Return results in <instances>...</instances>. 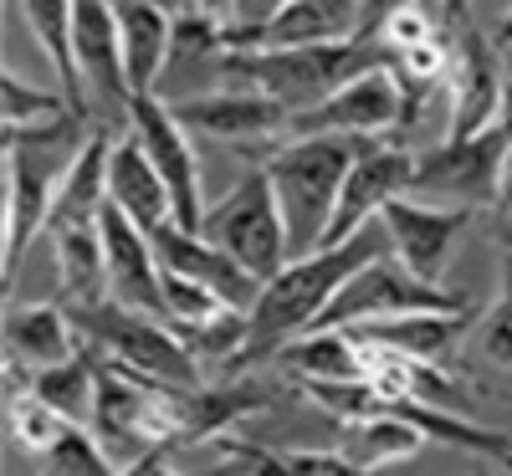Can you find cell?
<instances>
[{
	"instance_id": "cell-6",
	"label": "cell",
	"mask_w": 512,
	"mask_h": 476,
	"mask_svg": "<svg viewBox=\"0 0 512 476\" xmlns=\"http://www.w3.org/2000/svg\"><path fill=\"white\" fill-rule=\"evenodd\" d=\"M200 236L216 241L221 251H231L236 262H241L251 277H262V282H272V277L292 262L287 221H282V205H277L272 175H267L262 164H256L236 190H226L216 205L205 210Z\"/></svg>"
},
{
	"instance_id": "cell-25",
	"label": "cell",
	"mask_w": 512,
	"mask_h": 476,
	"mask_svg": "<svg viewBox=\"0 0 512 476\" xmlns=\"http://www.w3.org/2000/svg\"><path fill=\"white\" fill-rule=\"evenodd\" d=\"M272 400V389H262L256 379H236V384H195L180 395V441H210L226 425H236L241 415H256Z\"/></svg>"
},
{
	"instance_id": "cell-3",
	"label": "cell",
	"mask_w": 512,
	"mask_h": 476,
	"mask_svg": "<svg viewBox=\"0 0 512 476\" xmlns=\"http://www.w3.org/2000/svg\"><path fill=\"white\" fill-rule=\"evenodd\" d=\"M88 134H93V118L82 113L6 128V287H16L26 246L36 236H47L62 169L72 164V154L82 149Z\"/></svg>"
},
{
	"instance_id": "cell-31",
	"label": "cell",
	"mask_w": 512,
	"mask_h": 476,
	"mask_svg": "<svg viewBox=\"0 0 512 476\" xmlns=\"http://www.w3.org/2000/svg\"><path fill=\"white\" fill-rule=\"evenodd\" d=\"M226 313H236V308L216 287H205L185 272H164V318L175 328H205V323H216Z\"/></svg>"
},
{
	"instance_id": "cell-47",
	"label": "cell",
	"mask_w": 512,
	"mask_h": 476,
	"mask_svg": "<svg viewBox=\"0 0 512 476\" xmlns=\"http://www.w3.org/2000/svg\"><path fill=\"white\" fill-rule=\"evenodd\" d=\"M507 57H512V52H507Z\"/></svg>"
},
{
	"instance_id": "cell-7",
	"label": "cell",
	"mask_w": 512,
	"mask_h": 476,
	"mask_svg": "<svg viewBox=\"0 0 512 476\" xmlns=\"http://www.w3.org/2000/svg\"><path fill=\"white\" fill-rule=\"evenodd\" d=\"M472 308L461 292L415 277L405 262H395L390 251L374 256L369 267H359L338 297L323 308V318L313 328H349V323H369V318H400V313H461Z\"/></svg>"
},
{
	"instance_id": "cell-42",
	"label": "cell",
	"mask_w": 512,
	"mask_h": 476,
	"mask_svg": "<svg viewBox=\"0 0 512 476\" xmlns=\"http://www.w3.org/2000/svg\"><path fill=\"white\" fill-rule=\"evenodd\" d=\"M492 47H497V52H512V6H507V16H502V26H497V36H492Z\"/></svg>"
},
{
	"instance_id": "cell-8",
	"label": "cell",
	"mask_w": 512,
	"mask_h": 476,
	"mask_svg": "<svg viewBox=\"0 0 512 476\" xmlns=\"http://www.w3.org/2000/svg\"><path fill=\"white\" fill-rule=\"evenodd\" d=\"M405 118V88H400V72L395 67H369L359 77H349L338 93H328L318 108L308 113H292L287 118V134H349V139H384L395 134Z\"/></svg>"
},
{
	"instance_id": "cell-32",
	"label": "cell",
	"mask_w": 512,
	"mask_h": 476,
	"mask_svg": "<svg viewBox=\"0 0 512 476\" xmlns=\"http://www.w3.org/2000/svg\"><path fill=\"white\" fill-rule=\"evenodd\" d=\"M36 466H41V471H57V476H103V471H113L118 461L108 456V446H103L98 436H88V430H82V420H72L62 436H57V446H52L47 456H36Z\"/></svg>"
},
{
	"instance_id": "cell-35",
	"label": "cell",
	"mask_w": 512,
	"mask_h": 476,
	"mask_svg": "<svg viewBox=\"0 0 512 476\" xmlns=\"http://www.w3.org/2000/svg\"><path fill=\"white\" fill-rule=\"evenodd\" d=\"M277 456H282V471L292 476H359L344 451H277Z\"/></svg>"
},
{
	"instance_id": "cell-5",
	"label": "cell",
	"mask_w": 512,
	"mask_h": 476,
	"mask_svg": "<svg viewBox=\"0 0 512 476\" xmlns=\"http://www.w3.org/2000/svg\"><path fill=\"white\" fill-rule=\"evenodd\" d=\"M82 343L98 349L103 359L123 364L128 374L139 379H154L164 389H195L205 384V364L200 354L185 343V333L169 323V318H154V313H134L123 302L103 297L93 308H67Z\"/></svg>"
},
{
	"instance_id": "cell-11",
	"label": "cell",
	"mask_w": 512,
	"mask_h": 476,
	"mask_svg": "<svg viewBox=\"0 0 512 476\" xmlns=\"http://www.w3.org/2000/svg\"><path fill=\"white\" fill-rule=\"evenodd\" d=\"M472 215H477L472 205H420L415 195H395L379 210V226L390 236L395 262H405L425 282H441L466 226H472Z\"/></svg>"
},
{
	"instance_id": "cell-19",
	"label": "cell",
	"mask_w": 512,
	"mask_h": 476,
	"mask_svg": "<svg viewBox=\"0 0 512 476\" xmlns=\"http://www.w3.org/2000/svg\"><path fill=\"white\" fill-rule=\"evenodd\" d=\"M108 200L128 215V221H139L149 236H154L164 221H175L169 185L159 180V169H154V159H149V149L139 144L134 128L113 139V154H108Z\"/></svg>"
},
{
	"instance_id": "cell-17",
	"label": "cell",
	"mask_w": 512,
	"mask_h": 476,
	"mask_svg": "<svg viewBox=\"0 0 512 476\" xmlns=\"http://www.w3.org/2000/svg\"><path fill=\"white\" fill-rule=\"evenodd\" d=\"M354 36H364L359 0H287L272 21L251 31H226V47H313V41Z\"/></svg>"
},
{
	"instance_id": "cell-39",
	"label": "cell",
	"mask_w": 512,
	"mask_h": 476,
	"mask_svg": "<svg viewBox=\"0 0 512 476\" xmlns=\"http://www.w3.org/2000/svg\"><path fill=\"white\" fill-rule=\"evenodd\" d=\"M492 205H497V215H502V226H507V236H512V159H507V169H502V180H497V195H492Z\"/></svg>"
},
{
	"instance_id": "cell-20",
	"label": "cell",
	"mask_w": 512,
	"mask_h": 476,
	"mask_svg": "<svg viewBox=\"0 0 512 476\" xmlns=\"http://www.w3.org/2000/svg\"><path fill=\"white\" fill-rule=\"evenodd\" d=\"M108 154H113V128L93 123V134L82 139L72 164L62 169V185L52 200V226H98V215L108 205Z\"/></svg>"
},
{
	"instance_id": "cell-10",
	"label": "cell",
	"mask_w": 512,
	"mask_h": 476,
	"mask_svg": "<svg viewBox=\"0 0 512 476\" xmlns=\"http://www.w3.org/2000/svg\"><path fill=\"white\" fill-rule=\"evenodd\" d=\"M128 128L139 134V144L149 149L159 180L169 185V200H175V221L200 231L205 221V190H200V159H195V144H190V128L175 118L159 93H139L134 108H128Z\"/></svg>"
},
{
	"instance_id": "cell-27",
	"label": "cell",
	"mask_w": 512,
	"mask_h": 476,
	"mask_svg": "<svg viewBox=\"0 0 512 476\" xmlns=\"http://www.w3.org/2000/svg\"><path fill=\"white\" fill-rule=\"evenodd\" d=\"M21 16H26V31L36 36V47L47 52L62 93L72 98L77 113H88V93L77 82V62H72V21H77V0H16Z\"/></svg>"
},
{
	"instance_id": "cell-41",
	"label": "cell",
	"mask_w": 512,
	"mask_h": 476,
	"mask_svg": "<svg viewBox=\"0 0 512 476\" xmlns=\"http://www.w3.org/2000/svg\"><path fill=\"white\" fill-rule=\"evenodd\" d=\"M195 11H210V16H221L226 26H231V11H236V0H190Z\"/></svg>"
},
{
	"instance_id": "cell-4",
	"label": "cell",
	"mask_w": 512,
	"mask_h": 476,
	"mask_svg": "<svg viewBox=\"0 0 512 476\" xmlns=\"http://www.w3.org/2000/svg\"><path fill=\"white\" fill-rule=\"evenodd\" d=\"M379 144V139H349V134H297V139H277L272 154L262 159V169L272 175L282 221H287V241L292 256L318 251L333 221L338 190H344L354 159Z\"/></svg>"
},
{
	"instance_id": "cell-28",
	"label": "cell",
	"mask_w": 512,
	"mask_h": 476,
	"mask_svg": "<svg viewBox=\"0 0 512 476\" xmlns=\"http://www.w3.org/2000/svg\"><path fill=\"white\" fill-rule=\"evenodd\" d=\"M41 400H52L67 420H93V400H98V354L93 349H77L72 359L52 364V369H36L26 379Z\"/></svg>"
},
{
	"instance_id": "cell-40",
	"label": "cell",
	"mask_w": 512,
	"mask_h": 476,
	"mask_svg": "<svg viewBox=\"0 0 512 476\" xmlns=\"http://www.w3.org/2000/svg\"><path fill=\"white\" fill-rule=\"evenodd\" d=\"M441 21L451 31H466L472 26V0H441Z\"/></svg>"
},
{
	"instance_id": "cell-12",
	"label": "cell",
	"mask_w": 512,
	"mask_h": 476,
	"mask_svg": "<svg viewBox=\"0 0 512 476\" xmlns=\"http://www.w3.org/2000/svg\"><path fill=\"white\" fill-rule=\"evenodd\" d=\"M446 139H477L502 118L507 103V72L492 41H482L472 26L456 31V57L446 77Z\"/></svg>"
},
{
	"instance_id": "cell-44",
	"label": "cell",
	"mask_w": 512,
	"mask_h": 476,
	"mask_svg": "<svg viewBox=\"0 0 512 476\" xmlns=\"http://www.w3.org/2000/svg\"><path fill=\"white\" fill-rule=\"evenodd\" d=\"M502 297H512V246L502 251Z\"/></svg>"
},
{
	"instance_id": "cell-45",
	"label": "cell",
	"mask_w": 512,
	"mask_h": 476,
	"mask_svg": "<svg viewBox=\"0 0 512 476\" xmlns=\"http://www.w3.org/2000/svg\"><path fill=\"white\" fill-rule=\"evenodd\" d=\"M149 6H159V11H169V16H180V11H190V0H149Z\"/></svg>"
},
{
	"instance_id": "cell-46",
	"label": "cell",
	"mask_w": 512,
	"mask_h": 476,
	"mask_svg": "<svg viewBox=\"0 0 512 476\" xmlns=\"http://www.w3.org/2000/svg\"><path fill=\"white\" fill-rule=\"evenodd\" d=\"M507 6H512V0H507Z\"/></svg>"
},
{
	"instance_id": "cell-24",
	"label": "cell",
	"mask_w": 512,
	"mask_h": 476,
	"mask_svg": "<svg viewBox=\"0 0 512 476\" xmlns=\"http://www.w3.org/2000/svg\"><path fill=\"white\" fill-rule=\"evenodd\" d=\"M420 446H425L420 425H410V420L395 415L390 405L374 410V415H359V420H344V436H338V451L354 461L359 476H374V471H384V466H400V461H410Z\"/></svg>"
},
{
	"instance_id": "cell-16",
	"label": "cell",
	"mask_w": 512,
	"mask_h": 476,
	"mask_svg": "<svg viewBox=\"0 0 512 476\" xmlns=\"http://www.w3.org/2000/svg\"><path fill=\"white\" fill-rule=\"evenodd\" d=\"M175 118L190 128V134L221 139V144H277L287 134V108L256 88H221V93H200V98H180L169 103Z\"/></svg>"
},
{
	"instance_id": "cell-15",
	"label": "cell",
	"mask_w": 512,
	"mask_h": 476,
	"mask_svg": "<svg viewBox=\"0 0 512 476\" xmlns=\"http://www.w3.org/2000/svg\"><path fill=\"white\" fill-rule=\"evenodd\" d=\"M98 236H103V256H108V297L134 313L164 318V267H159L154 236L139 221H128L113 200L98 215Z\"/></svg>"
},
{
	"instance_id": "cell-13",
	"label": "cell",
	"mask_w": 512,
	"mask_h": 476,
	"mask_svg": "<svg viewBox=\"0 0 512 476\" xmlns=\"http://www.w3.org/2000/svg\"><path fill=\"white\" fill-rule=\"evenodd\" d=\"M415 149H400V144H369L354 169L344 190H338V205H333V221H328V236L323 246H338L349 241L354 231H364L369 221H379V210L390 205L395 195H410L415 190Z\"/></svg>"
},
{
	"instance_id": "cell-23",
	"label": "cell",
	"mask_w": 512,
	"mask_h": 476,
	"mask_svg": "<svg viewBox=\"0 0 512 476\" xmlns=\"http://www.w3.org/2000/svg\"><path fill=\"white\" fill-rule=\"evenodd\" d=\"M52 262H57V302L62 308H93L108 297V256L98 226H52Z\"/></svg>"
},
{
	"instance_id": "cell-14",
	"label": "cell",
	"mask_w": 512,
	"mask_h": 476,
	"mask_svg": "<svg viewBox=\"0 0 512 476\" xmlns=\"http://www.w3.org/2000/svg\"><path fill=\"white\" fill-rule=\"evenodd\" d=\"M72 62L82 93L108 103L123 113L134 108V88H128V67H123V31H118V0H77V21H72Z\"/></svg>"
},
{
	"instance_id": "cell-18",
	"label": "cell",
	"mask_w": 512,
	"mask_h": 476,
	"mask_svg": "<svg viewBox=\"0 0 512 476\" xmlns=\"http://www.w3.org/2000/svg\"><path fill=\"white\" fill-rule=\"evenodd\" d=\"M82 349V333L72 323V313L62 302H11L6 313V364L11 374H36V369H52L62 359H72Z\"/></svg>"
},
{
	"instance_id": "cell-33",
	"label": "cell",
	"mask_w": 512,
	"mask_h": 476,
	"mask_svg": "<svg viewBox=\"0 0 512 476\" xmlns=\"http://www.w3.org/2000/svg\"><path fill=\"white\" fill-rule=\"evenodd\" d=\"M303 395L318 410H328L333 420H359V415L384 410V395L369 384V374H359V379H303Z\"/></svg>"
},
{
	"instance_id": "cell-34",
	"label": "cell",
	"mask_w": 512,
	"mask_h": 476,
	"mask_svg": "<svg viewBox=\"0 0 512 476\" xmlns=\"http://www.w3.org/2000/svg\"><path fill=\"white\" fill-rule=\"evenodd\" d=\"M477 354H482L492 369L512 374V297L497 292V302L477 318Z\"/></svg>"
},
{
	"instance_id": "cell-43",
	"label": "cell",
	"mask_w": 512,
	"mask_h": 476,
	"mask_svg": "<svg viewBox=\"0 0 512 476\" xmlns=\"http://www.w3.org/2000/svg\"><path fill=\"white\" fill-rule=\"evenodd\" d=\"M502 134H507V149H512V82H507V103H502Z\"/></svg>"
},
{
	"instance_id": "cell-36",
	"label": "cell",
	"mask_w": 512,
	"mask_h": 476,
	"mask_svg": "<svg viewBox=\"0 0 512 476\" xmlns=\"http://www.w3.org/2000/svg\"><path fill=\"white\" fill-rule=\"evenodd\" d=\"M231 456L216 461L221 476H267V471H282V456L277 451H262V446H246V441H226Z\"/></svg>"
},
{
	"instance_id": "cell-2",
	"label": "cell",
	"mask_w": 512,
	"mask_h": 476,
	"mask_svg": "<svg viewBox=\"0 0 512 476\" xmlns=\"http://www.w3.org/2000/svg\"><path fill=\"white\" fill-rule=\"evenodd\" d=\"M369 67H395V52L379 36H354V41H313V47H226L210 72L216 82L256 88L277 98L287 113H308L328 93H338L349 77Z\"/></svg>"
},
{
	"instance_id": "cell-30",
	"label": "cell",
	"mask_w": 512,
	"mask_h": 476,
	"mask_svg": "<svg viewBox=\"0 0 512 476\" xmlns=\"http://www.w3.org/2000/svg\"><path fill=\"white\" fill-rule=\"evenodd\" d=\"M77 113L67 93H47V88H31V82H21L11 67L0 72V123L6 128H26V123H52V118H67ZM88 118V113H82Z\"/></svg>"
},
{
	"instance_id": "cell-29",
	"label": "cell",
	"mask_w": 512,
	"mask_h": 476,
	"mask_svg": "<svg viewBox=\"0 0 512 476\" xmlns=\"http://www.w3.org/2000/svg\"><path fill=\"white\" fill-rule=\"evenodd\" d=\"M6 425H11V436H16V446L21 451H31V461L36 456H47L52 446H57V436L72 425L52 400H41L36 389L26 384H11V400H6Z\"/></svg>"
},
{
	"instance_id": "cell-21",
	"label": "cell",
	"mask_w": 512,
	"mask_h": 476,
	"mask_svg": "<svg viewBox=\"0 0 512 476\" xmlns=\"http://www.w3.org/2000/svg\"><path fill=\"white\" fill-rule=\"evenodd\" d=\"M477 323V308L461 313H400V318H369V323H349L344 333H354L359 343H379V349H400L415 359H441L451 354L461 333Z\"/></svg>"
},
{
	"instance_id": "cell-38",
	"label": "cell",
	"mask_w": 512,
	"mask_h": 476,
	"mask_svg": "<svg viewBox=\"0 0 512 476\" xmlns=\"http://www.w3.org/2000/svg\"><path fill=\"white\" fill-rule=\"evenodd\" d=\"M410 0H359V11H364V36H379V26L390 21L395 11H405Z\"/></svg>"
},
{
	"instance_id": "cell-9",
	"label": "cell",
	"mask_w": 512,
	"mask_h": 476,
	"mask_svg": "<svg viewBox=\"0 0 512 476\" xmlns=\"http://www.w3.org/2000/svg\"><path fill=\"white\" fill-rule=\"evenodd\" d=\"M512 149L502 123H492L477 139H441L431 154L415 159V190L410 195H441V205H492L497 180Z\"/></svg>"
},
{
	"instance_id": "cell-22",
	"label": "cell",
	"mask_w": 512,
	"mask_h": 476,
	"mask_svg": "<svg viewBox=\"0 0 512 476\" xmlns=\"http://www.w3.org/2000/svg\"><path fill=\"white\" fill-rule=\"evenodd\" d=\"M118 31H123V67H128L134 98L159 93L169 47H175V16L149 6V0H118Z\"/></svg>"
},
{
	"instance_id": "cell-37",
	"label": "cell",
	"mask_w": 512,
	"mask_h": 476,
	"mask_svg": "<svg viewBox=\"0 0 512 476\" xmlns=\"http://www.w3.org/2000/svg\"><path fill=\"white\" fill-rule=\"evenodd\" d=\"M282 6H287V0H236V11H231V26H226V31H251V26L272 21Z\"/></svg>"
},
{
	"instance_id": "cell-26",
	"label": "cell",
	"mask_w": 512,
	"mask_h": 476,
	"mask_svg": "<svg viewBox=\"0 0 512 476\" xmlns=\"http://www.w3.org/2000/svg\"><path fill=\"white\" fill-rule=\"evenodd\" d=\"M272 364H282L297 384L303 379H359L364 374V349L344 328H308V333L287 338L272 354Z\"/></svg>"
},
{
	"instance_id": "cell-1",
	"label": "cell",
	"mask_w": 512,
	"mask_h": 476,
	"mask_svg": "<svg viewBox=\"0 0 512 476\" xmlns=\"http://www.w3.org/2000/svg\"><path fill=\"white\" fill-rule=\"evenodd\" d=\"M384 251H390V236H384L379 221H369L349 241L292 256L272 282H262V297H256V308L246 313V343H241L236 364H262V359H272L282 349L287 338L308 333L323 318V308L338 297V287H344L359 267H369L374 256H384Z\"/></svg>"
}]
</instances>
